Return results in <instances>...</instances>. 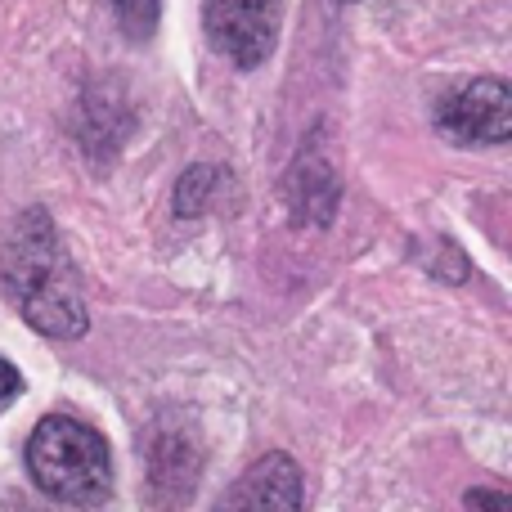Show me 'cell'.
<instances>
[{
  "label": "cell",
  "mask_w": 512,
  "mask_h": 512,
  "mask_svg": "<svg viewBox=\"0 0 512 512\" xmlns=\"http://www.w3.org/2000/svg\"><path fill=\"white\" fill-rule=\"evenodd\" d=\"M203 472V445L189 418H158L144 432V486H149V504H158L162 512L180 508L198 486Z\"/></svg>",
  "instance_id": "cell-3"
},
{
  "label": "cell",
  "mask_w": 512,
  "mask_h": 512,
  "mask_svg": "<svg viewBox=\"0 0 512 512\" xmlns=\"http://www.w3.org/2000/svg\"><path fill=\"white\" fill-rule=\"evenodd\" d=\"M288 198H292V221L301 225H328L337 216V176L315 144H306L297 153V162H292Z\"/></svg>",
  "instance_id": "cell-7"
},
{
  "label": "cell",
  "mask_w": 512,
  "mask_h": 512,
  "mask_svg": "<svg viewBox=\"0 0 512 512\" xmlns=\"http://www.w3.org/2000/svg\"><path fill=\"white\" fill-rule=\"evenodd\" d=\"M221 180L216 167H189L176 185V216H198L207 203H212V185Z\"/></svg>",
  "instance_id": "cell-9"
},
{
  "label": "cell",
  "mask_w": 512,
  "mask_h": 512,
  "mask_svg": "<svg viewBox=\"0 0 512 512\" xmlns=\"http://www.w3.org/2000/svg\"><path fill=\"white\" fill-rule=\"evenodd\" d=\"M212 512H301V468L288 454H261Z\"/></svg>",
  "instance_id": "cell-6"
},
{
  "label": "cell",
  "mask_w": 512,
  "mask_h": 512,
  "mask_svg": "<svg viewBox=\"0 0 512 512\" xmlns=\"http://www.w3.org/2000/svg\"><path fill=\"white\" fill-rule=\"evenodd\" d=\"M18 387H23V378H18V369L9 360H0V405H5L9 396H18Z\"/></svg>",
  "instance_id": "cell-11"
},
{
  "label": "cell",
  "mask_w": 512,
  "mask_h": 512,
  "mask_svg": "<svg viewBox=\"0 0 512 512\" xmlns=\"http://www.w3.org/2000/svg\"><path fill=\"white\" fill-rule=\"evenodd\" d=\"M27 477L41 495L68 508H99L113 495V454L90 423L72 414H50L27 436Z\"/></svg>",
  "instance_id": "cell-2"
},
{
  "label": "cell",
  "mask_w": 512,
  "mask_h": 512,
  "mask_svg": "<svg viewBox=\"0 0 512 512\" xmlns=\"http://www.w3.org/2000/svg\"><path fill=\"white\" fill-rule=\"evenodd\" d=\"M113 5V18L122 27V36L131 41H149L158 32V14H162V0H108Z\"/></svg>",
  "instance_id": "cell-8"
},
{
  "label": "cell",
  "mask_w": 512,
  "mask_h": 512,
  "mask_svg": "<svg viewBox=\"0 0 512 512\" xmlns=\"http://www.w3.org/2000/svg\"><path fill=\"white\" fill-rule=\"evenodd\" d=\"M432 117L454 144H504L512 135V90L499 77L463 81L436 99Z\"/></svg>",
  "instance_id": "cell-5"
},
{
  "label": "cell",
  "mask_w": 512,
  "mask_h": 512,
  "mask_svg": "<svg viewBox=\"0 0 512 512\" xmlns=\"http://www.w3.org/2000/svg\"><path fill=\"white\" fill-rule=\"evenodd\" d=\"M468 508L472 512H512L504 490H468Z\"/></svg>",
  "instance_id": "cell-10"
},
{
  "label": "cell",
  "mask_w": 512,
  "mask_h": 512,
  "mask_svg": "<svg viewBox=\"0 0 512 512\" xmlns=\"http://www.w3.org/2000/svg\"><path fill=\"white\" fill-rule=\"evenodd\" d=\"M203 27L234 68H261L279 45L283 0H203Z\"/></svg>",
  "instance_id": "cell-4"
},
{
  "label": "cell",
  "mask_w": 512,
  "mask_h": 512,
  "mask_svg": "<svg viewBox=\"0 0 512 512\" xmlns=\"http://www.w3.org/2000/svg\"><path fill=\"white\" fill-rule=\"evenodd\" d=\"M0 283L36 333L54 337V342H72L90 328L81 274L41 207H27L9 225L5 252H0Z\"/></svg>",
  "instance_id": "cell-1"
}]
</instances>
